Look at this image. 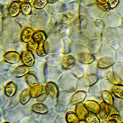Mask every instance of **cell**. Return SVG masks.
Listing matches in <instances>:
<instances>
[{
    "label": "cell",
    "mask_w": 123,
    "mask_h": 123,
    "mask_svg": "<svg viewBox=\"0 0 123 123\" xmlns=\"http://www.w3.org/2000/svg\"><path fill=\"white\" fill-rule=\"evenodd\" d=\"M103 41L100 39L91 40L88 45V48L93 55L98 54L100 51Z\"/></svg>",
    "instance_id": "7c38bea8"
},
{
    "label": "cell",
    "mask_w": 123,
    "mask_h": 123,
    "mask_svg": "<svg viewBox=\"0 0 123 123\" xmlns=\"http://www.w3.org/2000/svg\"><path fill=\"white\" fill-rule=\"evenodd\" d=\"M117 31V40L120 47L123 49V27L121 26L116 28Z\"/></svg>",
    "instance_id": "d6a6232c"
},
{
    "label": "cell",
    "mask_w": 123,
    "mask_h": 123,
    "mask_svg": "<svg viewBox=\"0 0 123 123\" xmlns=\"http://www.w3.org/2000/svg\"><path fill=\"white\" fill-rule=\"evenodd\" d=\"M17 85L12 81L8 83L5 87L6 94L8 97H13L15 94L17 90Z\"/></svg>",
    "instance_id": "44dd1931"
},
{
    "label": "cell",
    "mask_w": 123,
    "mask_h": 123,
    "mask_svg": "<svg viewBox=\"0 0 123 123\" xmlns=\"http://www.w3.org/2000/svg\"><path fill=\"white\" fill-rule=\"evenodd\" d=\"M108 118L109 122L110 123H119L121 120L120 116L118 114L110 115L108 117Z\"/></svg>",
    "instance_id": "f35d334b"
},
{
    "label": "cell",
    "mask_w": 123,
    "mask_h": 123,
    "mask_svg": "<svg viewBox=\"0 0 123 123\" xmlns=\"http://www.w3.org/2000/svg\"><path fill=\"white\" fill-rule=\"evenodd\" d=\"M100 84L101 91H108L112 92V88L114 85L108 79L102 80Z\"/></svg>",
    "instance_id": "f1b7e54d"
},
{
    "label": "cell",
    "mask_w": 123,
    "mask_h": 123,
    "mask_svg": "<svg viewBox=\"0 0 123 123\" xmlns=\"http://www.w3.org/2000/svg\"><path fill=\"white\" fill-rule=\"evenodd\" d=\"M21 56L24 65L29 67L33 66L35 63V59L32 52L28 49H25L22 51Z\"/></svg>",
    "instance_id": "ba28073f"
},
{
    "label": "cell",
    "mask_w": 123,
    "mask_h": 123,
    "mask_svg": "<svg viewBox=\"0 0 123 123\" xmlns=\"http://www.w3.org/2000/svg\"><path fill=\"white\" fill-rule=\"evenodd\" d=\"M39 44L35 42L32 39L30 42L28 43L27 45V49L29 51L32 52H34L37 50Z\"/></svg>",
    "instance_id": "836d02e7"
},
{
    "label": "cell",
    "mask_w": 123,
    "mask_h": 123,
    "mask_svg": "<svg viewBox=\"0 0 123 123\" xmlns=\"http://www.w3.org/2000/svg\"><path fill=\"white\" fill-rule=\"evenodd\" d=\"M31 97L29 90L26 89L23 91L20 95V101L23 105H25L30 100Z\"/></svg>",
    "instance_id": "f546056e"
},
{
    "label": "cell",
    "mask_w": 123,
    "mask_h": 123,
    "mask_svg": "<svg viewBox=\"0 0 123 123\" xmlns=\"http://www.w3.org/2000/svg\"><path fill=\"white\" fill-rule=\"evenodd\" d=\"M32 109L34 112L40 114H45L49 111L46 105L41 103L34 104L32 106Z\"/></svg>",
    "instance_id": "cb8c5ba5"
},
{
    "label": "cell",
    "mask_w": 123,
    "mask_h": 123,
    "mask_svg": "<svg viewBox=\"0 0 123 123\" xmlns=\"http://www.w3.org/2000/svg\"><path fill=\"white\" fill-rule=\"evenodd\" d=\"M112 92L115 96L120 98H123V85H114L112 88Z\"/></svg>",
    "instance_id": "83f0119b"
},
{
    "label": "cell",
    "mask_w": 123,
    "mask_h": 123,
    "mask_svg": "<svg viewBox=\"0 0 123 123\" xmlns=\"http://www.w3.org/2000/svg\"><path fill=\"white\" fill-rule=\"evenodd\" d=\"M121 26H123V17H122V18Z\"/></svg>",
    "instance_id": "f907efd6"
},
{
    "label": "cell",
    "mask_w": 123,
    "mask_h": 123,
    "mask_svg": "<svg viewBox=\"0 0 123 123\" xmlns=\"http://www.w3.org/2000/svg\"><path fill=\"white\" fill-rule=\"evenodd\" d=\"M99 59L116 61L115 50L111 44L103 41L100 51L98 54Z\"/></svg>",
    "instance_id": "277c9868"
},
{
    "label": "cell",
    "mask_w": 123,
    "mask_h": 123,
    "mask_svg": "<svg viewBox=\"0 0 123 123\" xmlns=\"http://www.w3.org/2000/svg\"><path fill=\"white\" fill-rule=\"evenodd\" d=\"M78 78L72 73H65L60 78V87L68 92H74L77 90Z\"/></svg>",
    "instance_id": "7a4b0ae2"
},
{
    "label": "cell",
    "mask_w": 123,
    "mask_h": 123,
    "mask_svg": "<svg viewBox=\"0 0 123 123\" xmlns=\"http://www.w3.org/2000/svg\"><path fill=\"white\" fill-rule=\"evenodd\" d=\"M117 38V31L115 28L105 27L101 31V39L104 42L110 44Z\"/></svg>",
    "instance_id": "8992f818"
},
{
    "label": "cell",
    "mask_w": 123,
    "mask_h": 123,
    "mask_svg": "<svg viewBox=\"0 0 123 123\" xmlns=\"http://www.w3.org/2000/svg\"><path fill=\"white\" fill-rule=\"evenodd\" d=\"M93 20V19H92ZM96 25L99 29L102 31L103 29L105 27L104 23L102 20H93Z\"/></svg>",
    "instance_id": "7bdbcfd3"
},
{
    "label": "cell",
    "mask_w": 123,
    "mask_h": 123,
    "mask_svg": "<svg viewBox=\"0 0 123 123\" xmlns=\"http://www.w3.org/2000/svg\"><path fill=\"white\" fill-rule=\"evenodd\" d=\"M26 80L30 86L38 83V80L35 75L33 73H28L26 77Z\"/></svg>",
    "instance_id": "1f68e13d"
},
{
    "label": "cell",
    "mask_w": 123,
    "mask_h": 123,
    "mask_svg": "<svg viewBox=\"0 0 123 123\" xmlns=\"http://www.w3.org/2000/svg\"><path fill=\"white\" fill-rule=\"evenodd\" d=\"M34 31L32 29L26 28L22 32L21 38L22 41L25 43H28L33 39Z\"/></svg>",
    "instance_id": "7402d4cb"
},
{
    "label": "cell",
    "mask_w": 123,
    "mask_h": 123,
    "mask_svg": "<svg viewBox=\"0 0 123 123\" xmlns=\"http://www.w3.org/2000/svg\"><path fill=\"white\" fill-rule=\"evenodd\" d=\"M75 60L70 55H67L62 57V67L65 69H69L73 67L75 64Z\"/></svg>",
    "instance_id": "9a60e30c"
},
{
    "label": "cell",
    "mask_w": 123,
    "mask_h": 123,
    "mask_svg": "<svg viewBox=\"0 0 123 123\" xmlns=\"http://www.w3.org/2000/svg\"><path fill=\"white\" fill-rule=\"evenodd\" d=\"M83 27L84 35L89 39H101L102 31L97 27L93 20L89 16L84 19Z\"/></svg>",
    "instance_id": "6da1fadb"
},
{
    "label": "cell",
    "mask_w": 123,
    "mask_h": 123,
    "mask_svg": "<svg viewBox=\"0 0 123 123\" xmlns=\"http://www.w3.org/2000/svg\"><path fill=\"white\" fill-rule=\"evenodd\" d=\"M75 113L80 120H86L89 115V111L84 104L80 103L76 105Z\"/></svg>",
    "instance_id": "30bf717a"
},
{
    "label": "cell",
    "mask_w": 123,
    "mask_h": 123,
    "mask_svg": "<svg viewBox=\"0 0 123 123\" xmlns=\"http://www.w3.org/2000/svg\"><path fill=\"white\" fill-rule=\"evenodd\" d=\"M33 39L39 44L43 43L46 39V35L44 31H39L34 34Z\"/></svg>",
    "instance_id": "4316f807"
},
{
    "label": "cell",
    "mask_w": 123,
    "mask_h": 123,
    "mask_svg": "<svg viewBox=\"0 0 123 123\" xmlns=\"http://www.w3.org/2000/svg\"><path fill=\"white\" fill-rule=\"evenodd\" d=\"M96 5L101 10L105 12H109L111 8L108 2L104 4L96 3Z\"/></svg>",
    "instance_id": "b9f144b4"
},
{
    "label": "cell",
    "mask_w": 123,
    "mask_h": 123,
    "mask_svg": "<svg viewBox=\"0 0 123 123\" xmlns=\"http://www.w3.org/2000/svg\"><path fill=\"white\" fill-rule=\"evenodd\" d=\"M29 92L31 98H36L41 95L43 90V86L40 83H37L30 86Z\"/></svg>",
    "instance_id": "e0dca14e"
},
{
    "label": "cell",
    "mask_w": 123,
    "mask_h": 123,
    "mask_svg": "<svg viewBox=\"0 0 123 123\" xmlns=\"http://www.w3.org/2000/svg\"><path fill=\"white\" fill-rule=\"evenodd\" d=\"M119 0H108L107 2L111 9L115 8L119 3Z\"/></svg>",
    "instance_id": "ee69618b"
},
{
    "label": "cell",
    "mask_w": 123,
    "mask_h": 123,
    "mask_svg": "<svg viewBox=\"0 0 123 123\" xmlns=\"http://www.w3.org/2000/svg\"><path fill=\"white\" fill-rule=\"evenodd\" d=\"M84 105L90 113L97 115L100 111V105L95 101H86L84 103Z\"/></svg>",
    "instance_id": "8fae6325"
},
{
    "label": "cell",
    "mask_w": 123,
    "mask_h": 123,
    "mask_svg": "<svg viewBox=\"0 0 123 123\" xmlns=\"http://www.w3.org/2000/svg\"><path fill=\"white\" fill-rule=\"evenodd\" d=\"M102 99L105 103L111 105H113L114 104V98L110 91H103L101 92Z\"/></svg>",
    "instance_id": "d4e9b609"
},
{
    "label": "cell",
    "mask_w": 123,
    "mask_h": 123,
    "mask_svg": "<svg viewBox=\"0 0 123 123\" xmlns=\"http://www.w3.org/2000/svg\"><path fill=\"white\" fill-rule=\"evenodd\" d=\"M87 77L90 81L91 86L97 82L98 79V76L96 74H92L88 75L87 76Z\"/></svg>",
    "instance_id": "60d3db41"
},
{
    "label": "cell",
    "mask_w": 123,
    "mask_h": 123,
    "mask_svg": "<svg viewBox=\"0 0 123 123\" xmlns=\"http://www.w3.org/2000/svg\"><path fill=\"white\" fill-rule=\"evenodd\" d=\"M95 61L90 64H86L85 73L87 76L92 74H98V67L97 62H95Z\"/></svg>",
    "instance_id": "603a6c76"
},
{
    "label": "cell",
    "mask_w": 123,
    "mask_h": 123,
    "mask_svg": "<svg viewBox=\"0 0 123 123\" xmlns=\"http://www.w3.org/2000/svg\"><path fill=\"white\" fill-rule=\"evenodd\" d=\"M101 89L100 83L97 82L90 86L88 92L89 94L93 97L97 98L100 100L102 98Z\"/></svg>",
    "instance_id": "5bb4252c"
},
{
    "label": "cell",
    "mask_w": 123,
    "mask_h": 123,
    "mask_svg": "<svg viewBox=\"0 0 123 123\" xmlns=\"http://www.w3.org/2000/svg\"><path fill=\"white\" fill-rule=\"evenodd\" d=\"M29 67L25 65H21L18 66L15 70L13 73L14 76L16 77H21L27 75L30 72Z\"/></svg>",
    "instance_id": "ffe728a7"
},
{
    "label": "cell",
    "mask_w": 123,
    "mask_h": 123,
    "mask_svg": "<svg viewBox=\"0 0 123 123\" xmlns=\"http://www.w3.org/2000/svg\"><path fill=\"white\" fill-rule=\"evenodd\" d=\"M21 10L24 15H29L31 12V6L29 3H23L21 6Z\"/></svg>",
    "instance_id": "e575fe53"
},
{
    "label": "cell",
    "mask_w": 123,
    "mask_h": 123,
    "mask_svg": "<svg viewBox=\"0 0 123 123\" xmlns=\"http://www.w3.org/2000/svg\"><path fill=\"white\" fill-rule=\"evenodd\" d=\"M97 3L100 4H104L108 2V0H96Z\"/></svg>",
    "instance_id": "7dc6e473"
},
{
    "label": "cell",
    "mask_w": 123,
    "mask_h": 123,
    "mask_svg": "<svg viewBox=\"0 0 123 123\" xmlns=\"http://www.w3.org/2000/svg\"><path fill=\"white\" fill-rule=\"evenodd\" d=\"M76 59L85 64H90L95 61L94 55L89 50L87 46L80 45L75 55Z\"/></svg>",
    "instance_id": "3957f363"
},
{
    "label": "cell",
    "mask_w": 123,
    "mask_h": 123,
    "mask_svg": "<svg viewBox=\"0 0 123 123\" xmlns=\"http://www.w3.org/2000/svg\"><path fill=\"white\" fill-rule=\"evenodd\" d=\"M110 44L115 50L120 47L119 43L117 40L113 42L112 43H111Z\"/></svg>",
    "instance_id": "f6af8a7d"
},
{
    "label": "cell",
    "mask_w": 123,
    "mask_h": 123,
    "mask_svg": "<svg viewBox=\"0 0 123 123\" xmlns=\"http://www.w3.org/2000/svg\"><path fill=\"white\" fill-rule=\"evenodd\" d=\"M5 61L10 64H15L20 62L21 56L16 51H9L6 53L3 56Z\"/></svg>",
    "instance_id": "9c48e42d"
},
{
    "label": "cell",
    "mask_w": 123,
    "mask_h": 123,
    "mask_svg": "<svg viewBox=\"0 0 123 123\" xmlns=\"http://www.w3.org/2000/svg\"><path fill=\"white\" fill-rule=\"evenodd\" d=\"M90 86V83L87 77L83 76L78 80L77 89L78 91H82L87 92Z\"/></svg>",
    "instance_id": "4fadbf2b"
},
{
    "label": "cell",
    "mask_w": 123,
    "mask_h": 123,
    "mask_svg": "<svg viewBox=\"0 0 123 123\" xmlns=\"http://www.w3.org/2000/svg\"><path fill=\"white\" fill-rule=\"evenodd\" d=\"M66 119L68 123H78L79 119L78 118L75 113L72 111L68 112L66 115Z\"/></svg>",
    "instance_id": "4dcf8cb0"
},
{
    "label": "cell",
    "mask_w": 123,
    "mask_h": 123,
    "mask_svg": "<svg viewBox=\"0 0 123 123\" xmlns=\"http://www.w3.org/2000/svg\"><path fill=\"white\" fill-rule=\"evenodd\" d=\"M46 87L47 94L53 98H57L59 92L56 85L52 82H48L47 83Z\"/></svg>",
    "instance_id": "2e32d148"
},
{
    "label": "cell",
    "mask_w": 123,
    "mask_h": 123,
    "mask_svg": "<svg viewBox=\"0 0 123 123\" xmlns=\"http://www.w3.org/2000/svg\"><path fill=\"white\" fill-rule=\"evenodd\" d=\"M101 110L98 117L99 119L105 120L110 114V110L109 105L104 102H101L100 104Z\"/></svg>",
    "instance_id": "ac0fdd59"
},
{
    "label": "cell",
    "mask_w": 123,
    "mask_h": 123,
    "mask_svg": "<svg viewBox=\"0 0 123 123\" xmlns=\"http://www.w3.org/2000/svg\"><path fill=\"white\" fill-rule=\"evenodd\" d=\"M116 62H123V49L120 47L115 50Z\"/></svg>",
    "instance_id": "8d00e7d4"
},
{
    "label": "cell",
    "mask_w": 123,
    "mask_h": 123,
    "mask_svg": "<svg viewBox=\"0 0 123 123\" xmlns=\"http://www.w3.org/2000/svg\"><path fill=\"white\" fill-rule=\"evenodd\" d=\"M122 18L118 13H108L104 15L102 20L105 27L116 28L121 26Z\"/></svg>",
    "instance_id": "5b68a950"
},
{
    "label": "cell",
    "mask_w": 123,
    "mask_h": 123,
    "mask_svg": "<svg viewBox=\"0 0 123 123\" xmlns=\"http://www.w3.org/2000/svg\"><path fill=\"white\" fill-rule=\"evenodd\" d=\"M118 111H123V98H121L118 104L116 107Z\"/></svg>",
    "instance_id": "bcb514c9"
},
{
    "label": "cell",
    "mask_w": 123,
    "mask_h": 123,
    "mask_svg": "<svg viewBox=\"0 0 123 123\" xmlns=\"http://www.w3.org/2000/svg\"><path fill=\"white\" fill-rule=\"evenodd\" d=\"M119 115H120L119 116H120V117H121V119L123 120V111L120 113H119Z\"/></svg>",
    "instance_id": "681fc988"
},
{
    "label": "cell",
    "mask_w": 123,
    "mask_h": 123,
    "mask_svg": "<svg viewBox=\"0 0 123 123\" xmlns=\"http://www.w3.org/2000/svg\"><path fill=\"white\" fill-rule=\"evenodd\" d=\"M86 92L82 91H78L73 94L71 99V103L73 104H77L82 103L85 99Z\"/></svg>",
    "instance_id": "d6986e66"
},
{
    "label": "cell",
    "mask_w": 123,
    "mask_h": 123,
    "mask_svg": "<svg viewBox=\"0 0 123 123\" xmlns=\"http://www.w3.org/2000/svg\"><path fill=\"white\" fill-rule=\"evenodd\" d=\"M48 2V0H36L34 6L37 9H41L44 7Z\"/></svg>",
    "instance_id": "74e56055"
},
{
    "label": "cell",
    "mask_w": 123,
    "mask_h": 123,
    "mask_svg": "<svg viewBox=\"0 0 123 123\" xmlns=\"http://www.w3.org/2000/svg\"><path fill=\"white\" fill-rule=\"evenodd\" d=\"M21 10V6L17 2H13L11 5L9 9V13L12 17L18 15Z\"/></svg>",
    "instance_id": "484cf974"
},
{
    "label": "cell",
    "mask_w": 123,
    "mask_h": 123,
    "mask_svg": "<svg viewBox=\"0 0 123 123\" xmlns=\"http://www.w3.org/2000/svg\"><path fill=\"white\" fill-rule=\"evenodd\" d=\"M37 51V54L41 56H44L46 55V52L45 51L44 45L43 43H41L39 44Z\"/></svg>",
    "instance_id": "ab89813d"
},
{
    "label": "cell",
    "mask_w": 123,
    "mask_h": 123,
    "mask_svg": "<svg viewBox=\"0 0 123 123\" xmlns=\"http://www.w3.org/2000/svg\"><path fill=\"white\" fill-rule=\"evenodd\" d=\"M112 68L114 76L122 84L123 83V62H116L112 65Z\"/></svg>",
    "instance_id": "52a82bcc"
},
{
    "label": "cell",
    "mask_w": 123,
    "mask_h": 123,
    "mask_svg": "<svg viewBox=\"0 0 123 123\" xmlns=\"http://www.w3.org/2000/svg\"><path fill=\"white\" fill-rule=\"evenodd\" d=\"M97 115L92 113H89L88 116L86 118V120L87 123H99L100 120Z\"/></svg>",
    "instance_id": "d590c367"
},
{
    "label": "cell",
    "mask_w": 123,
    "mask_h": 123,
    "mask_svg": "<svg viewBox=\"0 0 123 123\" xmlns=\"http://www.w3.org/2000/svg\"><path fill=\"white\" fill-rule=\"evenodd\" d=\"M20 1L25 3H29L32 2V0H19Z\"/></svg>",
    "instance_id": "c3c4849f"
}]
</instances>
